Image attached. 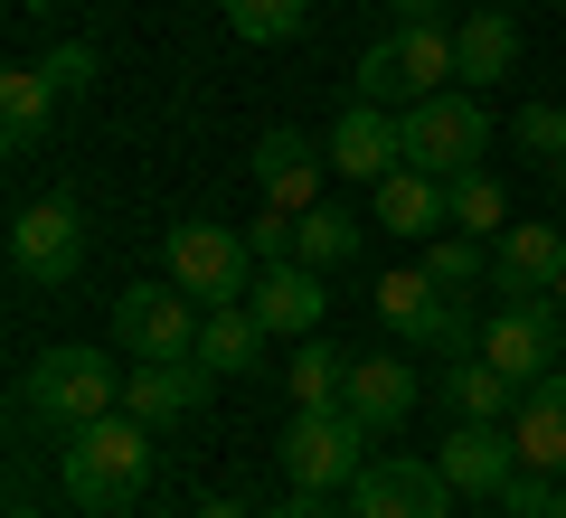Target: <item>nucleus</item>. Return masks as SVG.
Listing matches in <instances>:
<instances>
[{
    "label": "nucleus",
    "instance_id": "obj_41",
    "mask_svg": "<svg viewBox=\"0 0 566 518\" xmlns=\"http://www.w3.org/2000/svg\"><path fill=\"white\" fill-rule=\"evenodd\" d=\"M557 10H566V0H557Z\"/></svg>",
    "mask_w": 566,
    "mask_h": 518
},
{
    "label": "nucleus",
    "instance_id": "obj_34",
    "mask_svg": "<svg viewBox=\"0 0 566 518\" xmlns=\"http://www.w3.org/2000/svg\"><path fill=\"white\" fill-rule=\"evenodd\" d=\"M274 518H349V499H331V490H293Z\"/></svg>",
    "mask_w": 566,
    "mask_h": 518
},
{
    "label": "nucleus",
    "instance_id": "obj_35",
    "mask_svg": "<svg viewBox=\"0 0 566 518\" xmlns=\"http://www.w3.org/2000/svg\"><path fill=\"white\" fill-rule=\"evenodd\" d=\"M397 10V29H416V20H444V0H387Z\"/></svg>",
    "mask_w": 566,
    "mask_h": 518
},
{
    "label": "nucleus",
    "instance_id": "obj_36",
    "mask_svg": "<svg viewBox=\"0 0 566 518\" xmlns=\"http://www.w3.org/2000/svg\"><path fill=\"white\" fill-rule=\"evenodd\" d=\"M199 518H255V509H245V499H208Z\"/></svg>",
    "mask_w": 566,
    "mask_h": 518
},
{
    "label": "nucleus",
    "instance_id": "obj_39",
    "mask_svg": "<svg viewBox=\"0 0 566 518\" xmlns=\"http://www.w3.org/2000/svg\"><path fill=\"white\" fill-rule=\"evenodd\" d=\"M557 208H566V189H557Z\"/></svg>",
    "mask_w": 566,
    "mask_h": 518
},
{
    "label": "nucleus",
    "instance_id": "obj_10",
    "mask_svg": "<svg viewBox=\"0 0 566 518\" xmlns=\"http://www.w3.org/2000/svg\"><path fill=\"white\" fill-rule=\"evenodd\" d=\"M557 349H566V311H557V302H501V311H491L482 320V359L491 368H501V378H547V368H557Z\"/></svg>",
    "mask_w": 566,
    "mask_h": 518
},
{
    "label": "nucleus",
    "instance_id": "obj_21",
    "mask_svg": "<svg viewBox=\"0 0 566 518\" xmlns=\"http://www.w3.org/2000/svg\"><path fill=\"white\" fill-rule=\"evenodd\" d=\"M264 339H274V330H264L245 302H218V311L199 320V368H208V378H255Z\"/></svg>",
    "mask_w": 566,
    "mask_h": 518
},
{
    "label": "nucleus",
    "instance_id": "obj_15",
    "mask_svg": "<svg viewBox=\"0 0 566 518\" xmlns=\"http://www.w3.org/2000/svg\"><path fill=\"white\" fill-rule=\"evenodd\" d=\"M510 443H520L528 472H557L566 480V359L547 368V378L520 387V405H510Z\"/></svg>",
    "mask_w": 566,
    "mask_h": 518
},
{
    "label": "nucleus",
    "instance_id": "obj_6",
    "mask_svg": "<svg viewBox=\"0 0 566 518\" xmlns=\"http://www.w3.org/2000/svg\"><path fill=\"white\" fill-rule=\"evenodd\" d=\"M161 264H170V283H180L189 302H208V311L255 293V255H245V236L218 226V218H180L170 245H161Z\"/></svg>",
    "mask_w": 566,
    "mask_h": 518
},
{
    "label": "nucleus",
    "instance_id": "obj_26",
    "mask_svg": "<svg viewBox=\"0 0 566 518\" xmlns=\"http://www.w3.org/2000/svg\"><path fill=\"white\" fill-rule=\"evenodd\" d=\"M416 264H424V283H434V293H453V302L491 283V245H482V236H434Z\"/></svg>",
    "mask_w": 566,
    "mask_h": 518
},
{
    "label": "nucleus",
    "instance_id": "obj_5",
    "mask_svg": "<svg viewBox=\"0 0 566 518\" xmlns=\"http://www.w3.org/2000/svg\"><path fill=\"white\" fill-rule=\"evenodd\" d=\"M368 424L349 415V405H293V424H283V480L293 490H331L340 499L349 480L368 472Z\"/></svg>",
    "mask_w": 566,
    "mask_h": 518
},
{
    "label": "nucleus",
    "instance_id": "obj_19",
    "mask_svg": "<svg viewBox=\"0 0 566 518\" xmlns=\"http://www.w3.org/2000/svg\"><path fill=\"white\" fill-rule=\"evenodd\" d=\"M340 405L368 424V434H397V424L416 415V368H406V359H349Z\"/></svg>",
    "mask_w": 566,
    "mask_h": 518
},
{
    "label": "nucleus",
    "instance_id": "obj_20",
    "mask_svg": "<svg viewBox=\"0 0 566 518\" xmlns=\"http://www.w3.org/2000/svg\"><path fill=\"white\" fill-rule=\"evenodd\" d=\"M434 397H444L463 424H510V405H520V378H501V368H491L482 349H472V359H444Z\"/></svg>",
    "mask_w": 566,
    "mask_h": 518
},
{
    "label": "nucleus",
    "instance_id": "obj_1",
    "mask_svg": "<svg viewBox=\"0 0 566 518\" xmlns=\"http://www.w3.org/2000/svg\"><path fill=\"white\" fill-rule=\"evenodd\" d=\"M57 490L76 499L85 518H123L151 490V424L104 415V424H85V434H66L57 443Z\"/></svg>",
    "mask_w": 566,
    "mask_h": 518
},
{
    "label": "nucleus",
    "instance_id": "obj_16",
    "mask_svg": "<svg viewBox=\"0 0 566 518\" xmlns=\"http://www.w3.org/2000/svg\"><path fill=\"white\" fill-rule=\"evenodd\" d=\"M245 311H255L274 339H312V330H322V311H331L322 264H264L255 293H245Z\"/></svg>",
    "mask_w": 566,
    "mask_h": 518
},
{
    "label": "nucleus",
    "instance_id": "obj_13",
    "mask_svg": "<svg viewBox=\"0 0 566 518\" xmlns=\"http://www.w3.org/2000/svg\"><path fill=\"white\" fill-rule=\"evenodd\" d=\"M331 170L359 180V189H378L387 170H406V123L387 114V104H359V95H349V114L331 123Z\"/></svg>",
    "mask_w": 566,
    "mask_h": 518
},
{
    "label": "nucleus",
    "instance_id": "obj_18",
    "mask_svg": "<svg viewBox=\"0 0 566 518\" xmlns=\"http://www.w3.org/2000/svg\"><path fill=\"white\" fill-rule=\"evenodd\" d=\"M368 226H387V236H434V226H453L444 218V180L434 170H387L378 189H368Z\"/></svg>",
    "mask_w": 566,
    "mask_h": 518
},
{
    "label": "nucleus",
    "instance_id": "obj_28",
    "mask_svg": "<svg viewBox=\"0 0 566 518\" xmlns=\"http://www.w3.org/2000/svg\"><path fill=\"white\" fill-rule=\"evenodd\" d=\"M218 10L245 47H283V39H303V20H312V0H218Z\"/></svg>",
    "mask_w": 566,
    "mask_h": 518
},
{
    "label": "nucleus",
    "instance_id": "obj_27",
    "mask_svg": "<svg viewBox=\"0 0 566 518\" xmlns=\"http://www.w3.org/2000/svg\"><path fill=\"white\" fill-rule=\"evenodd\" d=\"M368 302H378V320H387L397 339H416L424 320H434V302H444V293L424 283V264H397V274H378V293H368Z\"/></svg>",
    "mask_w": 566,
    "mask_h": 518
},
{
    "label": "nucleus",
    "instance_id": "obj_11",
    "mask_svg": "<svg viewBox=\"0 0 566 518\" xmlns=\"http://www.w3.org/2000/svg\"><path fill=\"white\" fill-rule=\"evenodd\" d=\"M322 180H331V141L293 133V123L255 141V189H264V208L303 218V208H322Z\"/></svg>",
    "mask_w": 566,
    "mask_h": 518
},
{
    "label": "nucleus",
    "instance_id": "obj_24",
    "mask_svg": "<svg viewBox=\"0 0 566 518\" xmlns=\"http://www.w3.org/2000/svg\"><path fill=\"white\" fill-rule=\"evenodd\" d=\"M340 387H349V359H340V349H331L322 330L293 339V359H283V397H293V405H340Z\"/></svg>",
    "mask_w": 566,
    "mask_h": 518
},
{
    "label": "nucleus",
    "instance_id": "obj_25",
    "mask_svg": "<svg viewBox=\"0 0 566 518\" xmlns=\"http://www.w3.org/2000/svg\"><path fill=\"white\" fill-rule=\"evenodd\" d=\"M444 218H453V236H501L510 226V189L491 180V170H463V180H444Z\"/></svg>",
    "mask_w": 566,
    "mask_h": 518
},
{
    "label": "nucleus",
    "instance_id": "obj_29",
    "mask_svg": "<svg viewBox=\"0 0 566 518\" xmlns=\"http://www.w3.org/2000/svg\"><path fill=\"white\" fill-rule=\"evenodd\" d=\"M359 236H368L359 208H331V199H322V208H303V264H322V274L359 255Z\"/></svg>",
    "mask_w": 566,
    "mask_h": 518
},
{
    "label": "nucleus",
    "instance_id": "obj_8",
    "mask_svg": "<svg viewBox=\"0 0 566 518\" xmlns=\"http://www.w3.org/2000/svg\"><path fill=\"white\" fill-rule=\"evenodd\" d=\"M10 274L39 283V293L76 283L85 274V208L76 199H29L20 218H10Z\"/></svg>",
    "mask_w": 566,
    "mask_h": 518
},
{
    "label": "nucleus",
    "instance_id": "obj_37",
    "mask_svg": "<svg viewBox=\"0 0 566 518\" xmlns=\"http://www.w3.org/2000/svg\"><path fill=\"white\" fill-rule=\"evenodd\" d=\"M547 302H557V311H566V264H557V283H547Z\"/></svg>",
    "mask_w": 566,
    "mask_h": 518
},
{
    "label": "nucleus",
    "instance_id": "obj_3",
    "mask_svg": "<svg viewBox=\"0 0 566 518\" xmlns=\"http://www.w3.org/2000/svg\"><path fill=\"white\" fill-rule=\"evenodd\" d=\"M444 85H463V57H453L444 20L387 29V39L359 57V104H424V95H444Z\"/></svg>",
    "mask_w": 566,
    "mask_h": 518
},
{
    "label": "nucleus",
    "instance_id": "obj_7",
    "mask_svg": "<svg viewBox=\"0 0 566 518\" xmlns=\"http://www.w3.org/2000/svg\"><path fill=\"white\" fill-rule=\"evenodd\" d=\"M114 349L123 359H199V302L180 293V283H123L114 293Z\"/></svg>",
    "mask_w": 566,
    "mask_h": 518
},
{
    "label": "nucleus",
    "instance_id": "obj_31",
    "mask_svg": "<svg viewBox=\"0 0 566 518\" xmlns=\"http://www.w3.org/2000/svg\"><path fill=\"white\" fill-rule=\"evenodd\" d=\"M482 320L491 311H472V302H434V320H424V330H416V349H424V359H472V349H482Z\"/></svg>",
    "mask_w": 566,
    "mask_h": 518
},
{
    "label": "nucleus",
    "instance_id": "obj_30",
    "mask_svg": "<svg viewBox=\"0 0 566 518\" xmlns=\"http://www.w3.org/2000/svg\"><path fill=\"white\" fill-rule=\"evenodd\" d=\"M510 151L538 160V170H566V104H520L510 114Z\"/></svg>",
    "mask_w": 566,
    "mask_h": 518
},
{
    "label": "nucleus",
    "instance_id": "obj_17",
    "mask_svg": "<svg viewBox=\"0 0 566 518\" xmlns=\"http://www.w3.org/2000/svg\"><path fill=\"white\" fill-rule=\"evenodd\" d=\"M434 462H444V480H453V490L491 499L510 472H520V443H510V424H463V415H453V434L434 443Z\"/></svg>",
    "mask_w": 566,
    "mask_h": 518
},
{
    "label": "nucleus",
    "instance_id": "obj_14",
    "mask_svg": "<svg viewBox=\"0 0 566 518\" xmlns=\"http://www.w3.org/2000/svg\"><path fill=\"white\" fill-rule=\"evenodd\" d=\"M208 368L199 359H133V378H123V415L133 424H180V415H199L208 405Z\"/></svg>",
    "mask_w": 566,
    "mask_h": 518
},
{
    "label": "nucleus",
    "instance_id": "obj_22",
    "mask_svg": "<svg viewBox=\"0 0 566 518\" xmlns=\"http://www.w3.org/2000/svg\"><path fill=\"white\" fill-rule=\"evenodd\" d=\"M453 57H463V85H472V95L501 85L510 66H520V20H510V10H472V20L453 29Z\"/></svg>",
    "mask_w": 566,
    "mask_h": 518
},
{
    "label": "nucleus",
    "instance_id": "obj_23",
    "mask_svg": "<svg viewBox=\"0 0 566 518\" xmlns=\"http://www.w3.org/2000/svg\"><path fill=\"white\" fill-rule=\"evenodd\" d=\"M48 114H57L48 66H10V76H0V133H10V151H29V141L48 133Z\"/></svg>",
    "mask_w": 566,
    "mask_h": 518
},
{
    "label": "nucleus",
    "instance_id": "obj_2",
    "mask_svg": "<svg viewBox=\"0 0 566 518\" xmlns=\"http://www.w3.org/2000/svg\"><path fill=\"white\" fill-rule=\"evenodd\" d=\"M29 415L48 434H85V424L123 415V349H95V339H66V349H39L29 359Z\"/></svg>",
    "mask_w": 566,
    "mask_h": 518
},
{
    "label": "nucleus",
    "instance_id": "obj_32",
    "mask_svg": "<svg viewBox=\"0 0 566 518\" xmlns=\"http://www.w3.org/2000/svg\"><path fill=\"white\" fill-rule=\"evenodd\" d=\"M557 499H566V480H557V472H528V462H520V472L491 490V509H501V518H557Z\"/></svg>",
    "mask_w": 566,
    "mask_h": 518
},
{
    "label": "nucleus",
    "instance_id": "obj_12",
    "mask_svg": "<svg viewBox=\"0 0 566 518\" xmlns=\"http://www.w3.org/2000/svg\"><path fill=\"white\" fill-rule=\"evenodd\" d=\"M557 264H566V226L510 218L501 236H491V302H538L547 283H557Z\"/></svg>",
    "mask_w": 566,
    "mask_h": 518
},
{
    "label": "nucleus",
    "instance_id": "obj_38",
    "mask_svg": "<svg viewBox=\"0 0 566 518\" xmlns=\"http://www.w3.org/2000/svg\"><path fill=\"white\" fill-rule=\"evenodd\" d=\"M10 518H39V509H29V499H20V509H10Z\"/></svg>",
    "mask_w": 566,
    "mask_h": 518
},
{
    "label": "nucleus",
    "instance_id": "obj_40",
    "mask_svg": "<svg viewBox=\"0 0 566 518\" xmlns=\"http://www.w3.org/2000/svg\"><path fill=\"white\" fill-rule=\"evenodd\" d=\"M557 518H566V499H557Z\"/></svg>",
    "mask_w": 566,
    "mask_h": 518
},
{
    "label": "nucleus",
    "instance_id": "obj_4",
    "mask_svg": "<svg viewBox=\"0 0 566 518\" xmlns=\"http://www.w3.org/2000/svg\"><path fill=\"white\" fill-rule=\"evenodd\" d=\"M397 123H406V160L434 170V180H463V170H482V151H491V104L472 95V85H444V95L406 104Z\"/></svg>",
    "mask_w": 566,
    "mask_h": 518
},
{
    "label": "nucleus",
    "instance_id": "obj_33",
    "mask_svg": "<svg viewBox=\"0 0 566 518\" xmlns=\"http://www.w3.org/2000/svg\"><path fill=\"white\" fill-rule=\"evenodd\" d=\"M48 85H57V95H85V85H95V47H85V39H66V47H48Z\"/></svg>",
    "mask_w": 566,
    "mask_h": 518
},
{
    "label": "nucleus",
    "instance_id": "obj_9",
    "mask_svg": "<svg viewBox=\"0 0 566 518\" xmlns=\"http://www.w3.org/2000/svg\"><path fill=\"white\" fill-rule=\"evenodd\" d=\"M349 518H453V480H444V462H416V453H378L359 480H349Z\"/></svg>",
    "mask_w": 566,
    "mask_h": 518
}]
</instances>
